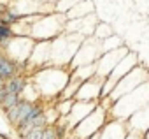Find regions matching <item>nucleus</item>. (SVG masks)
<instances>
[{
    "label": "nucleus",
    "instance_id": "1",
    "mask_svg": "<svg viewBox=\"0 0 149 139\" xmlns=\"http://www.w3.org/2000/svg\"><path fill=\"white\" fill-rule=\"evenodd\" d=\"M14 74V67L6 58H0V78H9Z\"/></svg>",
    "mask_w": 149,
    "mask_h": 139
},
{
    "label": "nucleus",
    "instance_id": "2",
    "mask_svg": "<svg viewBox=\"0 0 149 139\" xmlns=\"http://www.w3.org/2000/svg\"><path fill=\"white\" fill-rule=\"evenodd\" d=\"M23 86H25V83H23V79H19V78H16V79H13L7 86H6V90L9 92V93H19L21 90H23Z\"/></svg>",
    "mask_w": 149,
    "mask_h": 139
},
{
    "label": "nucleus",
    "instance_id": "3",
    "mask_svg": "<svg viewBox=\"0 0 149 139\" xmlns=\"http://www.w3.org/2000/svg\"><path fill=\"white\" fill-rule=\"evenodd\" d=\"M2 104L6 106V107H13L14 104H18V93H6V97L2 99Z\"/></svg>",
    "mask_w": 149,
    "mask_h": 139
},
{
    "label": "nucleus",
    "instance_id": "4",
    "mask_svg": "<svg viewBox=\"0 0 149 139\" xmlns=\"http://www.w3.org/2000/svg\"><path fill=\"white\" fill-rule=\"evenodd\" d=\"M26 139H42V128L40 127H32L26 134Z\"/></svg>",
    "mask_w": 149,
    "mask_h": 139
},
{
    "label": "nucleus",
    "instance_id": "5",
    "mask_svg": "<svg viewBox=\"0 0 149 139\" xmlns=\"http://www.w3.org/2000/svg\"><path fill=\"white\" fill-rule=\"evenodd\" d=\"M11 35V30L9 28H6V27H2V25H0V41H2V39H7Z\"/></svg>",
    "mask_w": 149,
    "mask_h": 139
}]
</instances>
